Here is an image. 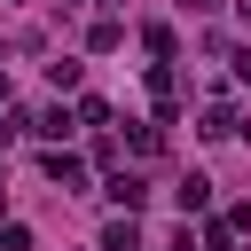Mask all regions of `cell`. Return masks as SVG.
<instances>
[{"label":"cell","instance_id":"obj_1","mask_svg":"<svg viewBox=\"0 0 251 251\" xmlns=\"http://www.w3.org/2000/svg\"><path fill=\"white\" fill-rule=\"evenodd\" d=\"M47 180H55V188H86V165H78L71 149H47Z\"/></svg>","mask_w":251,"mask_h":251},{"label":"cell","instance_id":"obj_6","mask_svg":"<svg viewBox=\"0 0 251 251\" xmlns=\"http://www.w3.org/2000/svg\"><path fill=\"white\" fill-rule=\"evenodd\" d=\"M196 133H212V141H227V133H235V110H227V102H212V110H204V126H196Z\"/></svg>","mask_w":251,"mask_h":251},{"label":"cell","instance_id":"obj_8","mask_svg":"<svg viewBox=\"0 0 251 251\" xmlns=\"http://www.w3.org/2000/svg\"><path fill=\"white\" fill-rule=\"evenodd\" d=\"M24 126H31V118H24V110H0V149H8V141H16V133H24Z\"/></svg>","mask_w":251,"mask_h":251},{"label":"cell","instance_id":"obj_7","mask_svg":"<svg viewBox=\"0 0 251 251\" xmlns=\"http://www.w3.org/2000/svg\"><path fill=\"white\" fill-rule=\"evenodd\" d=\"M31 133H47V141H63V133H71V110H39V126H31Z\"/></svg>","mask_w":251,"mask_h":251},{"label":"cell","instance_id":"obj_2","mask_svg":"<svg viewBox=\"0 0 251 251\" xmlns=\"http://www.w3.org/2000/svg\"><path fill=\"white\" fill-rule=\"evenodd\" d=\"M110 204L141 212V204H149V180H141V173H110Z\"/></svg>","mask_w":251,"mask_h":251},{"label":"cell","instance_id":"obj_3","mask_svg":"<svg viewBox=\"0 0 251 251\" xmlns=\"http://www.w3.org/2000/svg\"><path fill=\"white\" fill-rule=\"evenodd\" d=\"M173 204H180V212H204V204H212V180H204V173H188V180L173 188Z\"/></svg>","mask_w":251,"mask_h":251},{"label":"cell","instance_id":"obj_5","mask_svg":"<svg viewBox=\"0 0 251 251\" xmlns=\"http://www.w3.org/2000/svg\"><path fill=\"white\" fill-rule=\"evenodd\" d=\"M118 39H126V24H118V16H102V24H94V31H86V47H94V55H110V47H118Z\"/></svg>","mask_w":251,"mask_h":251},{"label":"cell","instance_id":"obj_4","mask_svg":"<svg viewBox=\"0 0 251 251\" xmlns=\"http://www.w3.org/2000/svg\"><path fill=\"white\" fill-rule=\"evenodd\" d=\"M102 251H141V227H133V212H126V220H110V227H102Z\"/></svg>","mask_w":251,"mask_h":251},{"label":"cell","instance_id":"obj_9","mask_svg":"<svg viewBox=\"0 0 251 251\" xmlns=\"http://www.w3.org/2000/svg\"><path fill=\"white\" fill-rule=\"evenodd\" d=\"M180 8H196V16H204V8H220V0H180Z\"/></svg>","mask_w":251,"mask_h":251}]
</instances>
